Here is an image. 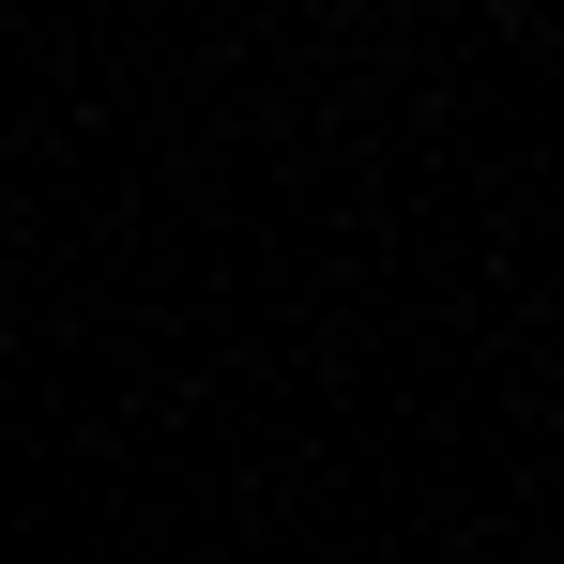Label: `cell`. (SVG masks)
I'll return each mask as SVG.
<instances>
[]
</instances>
